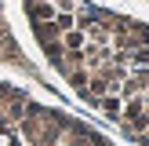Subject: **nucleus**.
<instances>
[{
    "label": "nucleus",
    "instance_id": "f257e3e1",
    "mask_svg": "<svg viewBox=\"0 0 149 146\" xmlns=\"http://www.w3.org/2000/svg\"><path fill=\"white\" fill-rule=\"evenodd\" d=\"M62 80L149 146V0H22Z\"/></svg>",
    "mask_w": 149,
    "mask_h": 146
}]
</instances>
